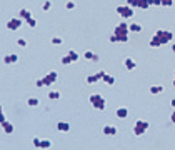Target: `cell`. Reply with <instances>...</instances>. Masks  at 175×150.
<instances>
[{
    "mask_svg": "<svg viewBox=\"0 0 175 150\" xmlns=\"http://www.w3.org/2000/svg\"><path fill=\"white\" fill-rule=\"evenodd\" d=\"M114 33L117 35V40H118V42H127V40H128V33H130L128 25H127L125 22L118 23L115 27V32H114Z\"/></svg>",
    "mask_w": 175,
    "mask_h": 150,
    "instance_id": "cell-1",
    "label": "cell"
},
{
    "mask_svg": "<svg viewBox=\"0 0 175 150\" xmlns=\"http://www.w3.org/2000/svg\"><path fill=\"white\" fill-rule=\"evenodd\" d=\"M90 103L94 105V109L97 110H105V107H107V102L100 93H92L90 95Z\"/></svg>",
    "mask_w": 175,
    "mask_h": 150,
    "instance_id": "cell-2",
    "label": "cell"
},
{
    "mask_svg": "<svg viewBox=\"0 0 175 150\" xmlns=\"http://www.w3.org/2000/svg\"><path fill=\"white\" fill-rule=\"evenodd\" d=\"M155 35L160 39V42H162V45L164 43H170L172 40H174V33L170 32V30H164V29H158L155 32Z\"/></svg>",
    "mask_w": 175,
    "mask_h": 150,
    "instance_id": "cell-3",
    "label": "cell"
},
{
    "mask_svg": "<svg viewBox=\"0 0 175 150\" xmlns=\"http://www.w3.org/2000/svg\"><path fill=\"white\" fill-rule=\"evenodd\" d=\"M148 127H150V123L147 120H137L135 125H134V133L135 135H144Z\"/></svg>",
    "mask_w": 175,
    "mask_h": 150,
    "instance_id": "cell-4",
    "label": "cell"
},
{
    "mask_svg": "<svg viewBox=\"0 0 175 150\" xmlns=\"http://www.w3.org/2000/svg\"><path fill=\"white\" fill-rule=\"evenodd\" d=\"M117 13L122 15L124 19H128V17L134 15V9L128 7V5H118V7H117Z\"/></svg>",
    "mask_w": 175,
    "mask_h": 150,
    "instance_id": "cell-5",
    "label": "cell"
},
{
    "mask_svg": "<svg viewBox=\"0 0 175 150\" xmlns=\"http://www.w3.org/2000/svg\"><path fill=\"white\" fill-rule=\"evenodd\" d=\"M20 27H22V19H10L9 22H7V29L9 30H19Z\"/></svg>",
    "mask_w": 175,
    "mask_h": 150,
    "instance_id": "cell-6",
    "label": "cell"
},
{
    "mask_svg": "<svg viewBox=\"0 0 175 150\" xmlns=\"http://www.w3.org/2000/svg\"><path fill=\"white\" fill-rule=\"evenodd\" d=\"M43 82H45L47 87H50L52 83H55L57 82V72H50L47 77H43Z\"/></svg>",
    "mask_w": 175,
    "mask_h": 150,
    "instance_id": "cell-7",
    "label": "cell"
},
{
    "mask_svg": "<svg viewBox=\"0 0 175 150\" xmlns=\"http://www.w3.org/2000/svg\"><path fill=\"white\" fill-rule=\"evenodd\" d=\"M3 62L9 65V63H17L19 62V55L17 53H10V55H5L3 57Z\"/></svg>",
    "mask_w": 175,
    "mask_h": 150,
    "instance_id": "cell-8",
    "label": "cell"
},
{
    "mask_svg": "<svg viewBox=\"0 0 175 150\" xmlns=\"http://www.w3.org/2000/svg\"><path fill=\"white\" fill-rule=\"evenodd\" d=\"M124 65H125V69H127V70H134V69L137 67L135 60H134V59H130V57H127V59L124 60Z\"/></svg>",
    "mask_w": 175,
    "mask_h": 150,
    "instance_id": "cell-9",
    "label": "cell"
},
{
    "mask_svg": "<svg viewBox=\"0 0 175 150\" xmlns=\"http://www.w3.org/2000/svg\"><path fill=\"white\" fill-rule=\"evenodd\" d=\"M83 59H87V60H94V62H98V60H100V57H98V55H95L94 52L87 50V52L83 53Z\"/></svg>",
    "mask_w": 175,
    "mask_h": 150,
    "instance_id": "cell-10",
    "label": "cell"
},
{
    "mask_svg": "<svg viewBox=\"0 0 175 150\" xmlns=\"http://www.w3.org/2000/svg\"><path fill=\"white\" fill-rule=\"evenodd\" d=\"M104 135H117V127L105 125V127H104Z\"/></svg>",
    "mask_w": 175,
    "mask_h": 150,
    "instance_id": "cell-11",
    "label": "cell"
},
{
    "mask_svg": "<svg viewBox=\"0 0 175 150\" xmlns=\"http://www.w3.org/2000/svg\"><path fill=\"white\" fill-rule=\"evenodd\" d=\"M117 117H118V119H127V117H128V109H125V107L117 109Z\"/></svg>",
    "mask_w": 175,
    "mask_h": 150,
    "instance_id": "cell-12",
    "label": "cell"
},
{
    "mask_svg": "<svg viewBox=\"0 0 175 150\" xmlns=\"http://www.w3.org/2000/svg\"><path fill=\"white\" fill-rule=\"evenodd\" d=\"M19 17L22 20H29V19H32V13H30V10H27V9H22L19 12Z\"/></svg>",
    "mask_w": 175,
    "mask_h": 150,
    "instance_id": "cell-13",
    "label": "cell"
},
{
    "mask_svg": "<svg viewBox=\"0 0 175 150\" xmlns=\"http://www.w3.org/2000/svg\"><path fill=\"white\" fill-rule=\"evenodd\" d=\"M57 130H60V132H68V130H70V123H68V122H58Z\"/></svg>",
    "mask_w": 175,
    "mask_h": 150,
    "instance_id": "cell-14",
    "label": "cell"
},
{
    "mask_svg": "<svg viewBox=\"0 0 175 150\" xmlns=\"http://www.w3.org/2000/svg\"><path fill=\"white\" fill-rule=\"evenodd\" d=\"M160 45H162L160 39H158L157 35H154V37L150 39V47H152V49H157V47H160Z\"/></svg>",
    "mask_w": 175,
    "mask_h": 150,
    "instance_id": "cell-15",
    "label": "cell"
},
{
    "mask_svg": "<svg viewBox=\"0 0 175 150\" xmlns=\"http://www.w3.org/2000/svg\"><path fill=\"white\" fill-rule=\"evenodd\" d=\"M128 30L134 32V33H138V32H142V25H140V23H130V25H128Z\"/></svg>",
    "mask_w": 175,
    "mask_h": 150,
    "instance_id": "cell-16",
    "label": "cell"
},
{
    "mask_svg": "<svg viewBox=\"0 0 175 150\" xmlns=\"http://www.w3.org/2000/svg\"><path fill=\"white\" fill-rule=\"evenodd\" d=\"M162 92H164V87H162V85H152V87H150V93H152V95L162 93Z\"/></svg>",
    "mask_w": 175,
    "mask_h": 150,
    "instance_id": "cell-17",
    "label": "cell"
},
{
    "mask_svg": "<svg viewBox=\"0 0 175 150\" xmlns=\"http://www.w3.org/2000/svg\"><path fill=\"white\" fill-rule=\"evenodd\" d=\"M2 127H3V132H5L7 135H10V133L13 132V125H12L10 122H5V123H2Z\"/></svg>",
    "mask_w": 175,
    "mask_h": 150,
    "instance_id": "cell-18",
    "label": "cell"
},
{
    "mask_svg": "<svg viewBox=\"0 0 175 150\" xmlns=\"http://www.w3.org/2000/svg\"><path fill=\"white\" fill-rule=\"evenodd\" d=\"M137 7L147 10L148 7H150V2H148V0H137Z\"/></svg>",
    "mask_w": 175,
    "mask_h": 150,
    "instance_id": "cell-19",
    "label": "cell"
},
{
    "mask_svg": "<svg viewBox=\"0 0 175 150\" xmlns=\"http://www.w3.org/2000/svg\"><path fill=\"white\" fill-rule=\"evenodd\" d=\"M39 103H40V100L37 99V97H29V99H27V105H29V107H37Z\"/></svg>",
    "mask_w": 175,
    "mask_h": 150,
    "instance_id": "cell-20",
    "label": "cell"
},
{
    "mask_svg": "<svg viewBox=\"0 0 175 150\" xmlns=\"http://www.w3.org/2000/svg\"><path fill=\"white\" fill-rule=\"evenodd\" d=\"M98 80H102L100 75H98V73H94V75H88L87 77V83H97Z\"/></svg>",
    "mask_w": 175,
    "mask_h": 150,
    "instance_id": "cell-21",
    "label": "cell"
},
{
    "mask_svg": "<svg viewBox=\"0 0 175 150\" xmlns=\"http://www.w3.org/2000/svg\"><path fill=\"white\" fill-rule=\"evenodd\" d=\"M102 80H104L107 85H114V83H115V77H112V75H107V73L104 75V79H102Z\"/></svg>",
    "mask_w": 175,
    "mask_h": 150,
    "instance_id": "cell-22",
    "label": "cell"
},
{
    "mask_svg": "<svg viewBox=\"0 0 175 150\" xmlns=\"http://www.w3.org/2000/svg\"><path fill=\"white\" fill-rule=\"evenodd\" d=\"M47 97H49L50 100H58L60 99V92H57V90H50Z\"/></svg>",
    "mask_w": 175,
    "mask_h": 150,
    "instance_id": "cell-23",
    "label": "cell"
},
{
    "mask_svg": "<svg viewBox=\"0 0 175 150\" xmlns=\"http://www.w3.org/2000/svg\"><path fill=\"white\" fill-rule=\"evenodd\" d=\"M68 57L72 59V62H77L80 55H78V53H77V52H75V50H68Z\"/></svg>",
    "mask_w": 175,
    "mask_h": 150,
    "instance_id": "cell-24",
    "label": "cell"
},
{
    "mask_svg": "<svg viewBox=\"0 0 175 150\" xmlns=\"http://www.w3.org/2000/svg\"><path fill=\"white\" fill-rule=\"evenodd\" d=\"M50 147H52V140H49V139H43V140H42L40 149H50Z\"/></svg>",
    "mask_w": 175,
    "mask_h": 150,
    "instance_id": "cell-25",
    "label": "cell"
},
{
    "mask_svg": "<svg viewBox=\"0 0 175 150\" xmlns=\"http://www.w3.org/2000/svg\"><path fill=\"white\" fill-rule=\"evenodd\" d=\"M25 22H27V25H29V27H32V29H35V27H37V19H33V17H32V19H29V20H25Z\"/></svg>",
    "mask_w": 175,
    "mask_h": 150,
    "instance_id": "cell-26",
    "label": "cell"
},
{
    "mask_svg": "<svg viewBox=\"0 0 175 150\" xmlns=\"http://www.w3.org/2000/svg\"><path fill=\"white\" fill-rule=\"evenodd\" d=\"M32 143H33V147H35V149H40V145H42V139L35 137V139L32 140Z\"/></svg>",
    "mask_w": 175,
    "mask_h": 150,
    "instance_id": "cell-27",
    "label": "cell"
},
{
    "mask_svg": "<svg viewBox=\"0 0 175 150\" xmlns=\"http://www.w3.org/2000/svg\"><path fill=\"white\" fill-rule=\"evenodd\" d=\"M62 63H63V65H68V63H73V62H72V59L68 57V53H67V55H63V57H62Z\"/></svg>",
    "mask_w": 175,
    "mask_h": 150,
    "instance_id": "cell-28",
    "label": "cell"
},
{
    "mask_svg": "<svg viewBox=\"0 0 175 150\" xmlns=\"http://www.w3.org/2000/svg\"><path fill=\"white\" fill-rule=\"evenodd\" d=\"M65 9L67 10H73L75 9V2H73V0H68L67 3H65Z\"/></svg>",
    "mask_w": 175,
    "mask_h": 150,
    "instance_id": "cell-29",
    "label": "cell"
},
{
    "mask_svg": "<svg viewBox=\"0 0 175 150\" xmlns=\"http://www.w3.org/2000/svg\"><path fill=\"white\" fill-rule=\"evenodd\" d=\"M42 9L45 10V12H49V10L52 9V2H50V0H47V2H45V3L42 5Z\"/></svg>",
    "mask_w": 175,
    "mask_h": 150,
    "instance_id": "cell-30",
    "label": "cell"
},
{
    "mask_svg": "<svg viewBox=\"0 0 175 150\" xmlns=\"http://www.w3.org/2000/svg\"><path fill=\"white\" fill-rule=\"evenodd\" d=\"M160 2H162L164 7H172L174 5V0H160Z\"/></svg>",
    "mask_w": 175,
    "mask_h": 150,
    "instance_id": "cell-31",
    "label": "cell"
},
{
    "mask_svg": "<svg viewBox=\"0 0 175 150\" xmlns=\"http://www.w3.org/2000/svg\"><path fill=\"white\" fill-rule=\"evenodd\" d=\"M17 45H19V47H27V40L25 39H19L17 40Z\"/></svg>",
    "mask_w": 175,
    "mask_h": 150,
    "instance_id": "cell-32",
    "label": "cell"
},
{
    "mask_svg": "<svg viewBox=\"0 0 175 150\" xmlns=\"http://www.w3.org/2000/svg\"><path fill=\"white\" fill-rule=\"evenodd\" d=\"M62 42H63V40L60 39V37H53V39H52V43H53V45H60Z\"/></svg>",
    "mask_w": 175,
    "mask_h": 150,
    "instance_id": "cell-33",
    "label": "cell"
},
{
    "mask_svg": "<svg viewBox=\"0 0 175 150\" xmlns=\"http://www.w3.org/2000/svg\"><path fill=\"white\" fill-rule=\"evenodd\" d=\"M125 2H127V5H128V7H132V9L137 7V0H125Z\"/></svg>",
    "mask_w": 175,
    "mask_h": 150,
    "instance_id": "cell-34",
    "label": "cell"
},
{
    "mask_svg": "<svg viewBox=\"0 0 175 150\" xmlns=\"http://www.w3.org/2000/svg\"><path fill=\"white\" fill-rule=\"evenodd\" d=\"M35 85H37L39 89H40V87H45V82H43V79H39L37 82H35Z\"/></svg>",
    "mask_w": 175,
    "mask_h": 150,
    "instance_id": "cell-35",
    "label": "cell"
},
{
    "mask_svg": "<svg viewBox=\"0 0 175 150\" xmlns=\"http://www.w3.org/2000/svg\"><path fill=\"white\" fill-rule=\"evenodd\" d=\"M148 2H150V7H154V5L158 7V5H162V2H160V0H148Z\"/></svg>",
    "mask_w": 175,
    "mask_h": 150,
    "instance_id": "cell-36",
    "label": "cell"
},
{
    "mask_svg": "<svg viewBox=\"0 0 175 150\" xmlns=\"http://www.w3.org/2000/svg\"><path fill=\"white\" fill-rule=\"evenodd\" d=\"M5 122H7L5 115H3V113H0V123H5Z\"/></svg>",
    "mask_w": 175,
    "mask_h": 150,
    "instance_id": "cell-37",
    "label": "cell"
},
{
    "mask_svg": "<svg viewBox=\"0 0 175 150\" xmlns=\"http://www.w3.org/2000/svg\"><path fill=\"white\" fill-rule=\"evenodd\" d=\"M170 122H172V123H175V110L170 113Z\"/></svg>",
    "mask_w": 175,
    "mask_h": 150,
    "instance_id": "cell-38",
    "label": "cell"
},
{
    "mask_svg": "<svg viewBox=\"0 0 175 150\" xmlns=\"http://www.w3.org/2000/svg\"><path fill=\"white\" fill-rule=\"evenodd\" d=\"M110 42H118V40H117V35H115V33H112V35H110Z\"/></svg>",
    "mask_w": 175,
    "mask_h": 150,
    "instance_id": "cell-39",
    "label": "cell"
},
{
    "mask_svg": "<svg viewBox=\"0 0 175 150\" xmlns=\"http://www.w3.org/2000/svg\"><path fill=\"white\" fill-rule=\"evenodd\" d=\"M170 105H172V107L175 109V99H172V102H170Z\"/></svg>",
    "mask_w": 175,
    "mask_h": 150,
    "instance_id": "cell-40",
    "label": "cell"
},
{
    "mask_svg": "<svg viewBox=\"0 0 175 150\" xmlns=\"http://www.w3.org/2000/svg\"><path fill=\"white\" fill-rule=\"evenodd\" d=\"M172 52L175 53V43H172Z\"/></svg>",
    "mask_w": 175,
    "mask_h": 150,
    "instance_id": "cell-41",
    "label": "cell"
},
{
    "mask_svg": "<svg viewBox=\"0 0 175 150\" xmlns=\"http://www.w3.org/2000/svg\"><path fill=\"white\" fill-rule=\"evenodd\" d=\"M0 113H3V112H2V105H0Z\"/></svg>",
    "mask_w": 175,
    "mask_h": 150,
    "instance_id": "cell-42",
    "label": "cell"
},
{
    "mask_svg": "<svg viewBox=\"0 0 175 150\" xmlns=\"http://www.w3.org/2000/svg\"><path fill=\"white\" fill-rule=\"evenodd\" d=\"M174 87H175V79H174Z\"/></svg>",
    "mask_w": 175,
    "mask_h": 150,
    "instance_id": "cell-43",
    "label": "cell"
},
{
    "mask_svg": "<svg viewBox=\"0 0 175 150\" xmlns=\"http://www.w3.org/2000/svg\"><path fill=\"white\" fill-rule=\"evenodd\" d=\"M174 79H175V72H174Z\"/></svg>",
    "mask_w": 175,
    "mask_h": 150,
    "instance_id": "cell-44",
    "label": "cell"
}]
</instances>
